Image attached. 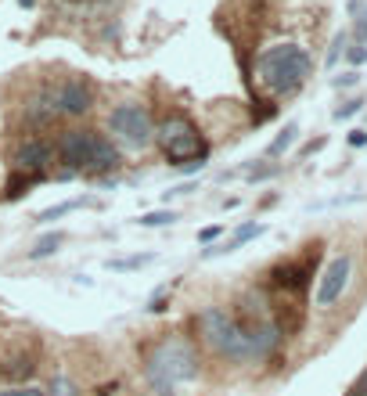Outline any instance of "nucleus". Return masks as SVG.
<instances>
[{"instance_id": "nucleus-1", "label": "nucleus", "mask_w": 367, "mask_h": 396, "mask_svg": "<svg viewBox=\"0 0 367 396\" xmlns=\"http://www.w3.org/2000/svg\"><path fill=\"white\" fill-rule=\"evenodd\" d=\"M198 371H202L198 350L180 335H166L144 353V382L155 396H180V389L191 385Z\"/></svg>"}, {"instance_id": "nucleus-2", "label": "nucleus", "mask_w": 367, "mask_h": 396, "mask_svg": "<svg viewBox=\"0 0 367 396\" xmlns=\"http://www.w3.org/2000/svg\"><path fill=\"white\" fill-rule=\"evenodd\" d=\"M314 76V58L299 44H273L256 58V79L270 98H292Z\"/></svg>"}, {"instance_id": "nucleus-3", "label": "nucleus", "mask_w": 367, "mask_h": 396, "mask_svg": "<svg viewBox=\"0 0 367 396\" xmlns=\"http://www.w3.org/2000/svg\"><path fill=\"white\" fill-rule=\"evenodd\" d=\"M54 155L61 162V177H72V173H86V177H98V173H112L119 166V148L98 134V130H65L54 144Z\"/></svg>"}, {"instance_id": "nucleus-4", "label": "nucleus", "mask_w": 367, "mask_h": 396, "mask_svg": "<svg viewBox=\"0 0 367 396\" xmlns=\"http://www.w3.org/2000/svg\"><path fill=\"white\" fill-rule=\"evenodd\" d=\"M195 328H198V339L220 360H231V364H249L252 360L249 335L241 331V324L234 321V314H227L224 307H205L195 317Z\"/></svg>"}, {"instance_id": "nucleus-5", "label": "nucleus", "mask_w": 367, "mask_h": 396, "mask_svg": "<svg viewBox=\"0 0 367 396\" xmlns=\"http://www.w3.org/2000/svg\"><path fill=\"white\" fill-rule=\"evenodd\" d=\"M155 144L162 148L169 166H188V162L205 166L209 159V141L188 115H169L162 127H155Z\"/></svg>"}, {"instance_id": "nucleus-6", "label": "nucleus", "mask_w": 367, "mask_h": 396, "mask_svg": "<svg viewBox=\"0 0 367 396\" xmlns=\"http://www.w3.org/2000/svg\"><path fill=\"white\" fill-rule=\"evenodd\" d=\"M108 130L119 144L127 148H148L155 144V119H151L148 105L127 101V105H115L108 112Z\"/></svg>"}, {"instance_id": "nucleus-7", "label": "nucleus", "mask_w": 367, "mask_h": 396, "mask_svg": "<svg viewBox=\"0 0 367 396\" xmlns=\"http://www.w3.org/2000/svg\"><path fill=\"white\" fill-rule=\"evenodd\" d=\"M349 278H353V256H349V253L331 256V260H328V267L321 270V281H317L314 302H317L321 310L335 307V302L342 299V292L349 288Z\"/></svg>"}, {"instance_id": "nucleus-8", "label": "nucleus", "mask_w": 367, "mask_h": 396, "mask_svg": "<svg viewBox=\"0 0 367 396\" xmlns=\"http://www.w3.org/2000/svg\"><path fill=\"white\" fill-rule=\"evenodd\" d=\"M51 162H54V148L44 137H25L11 151V170L15 173H29V177H40L44 180L47 170H51Z\"/></svg>"}, {"instance_id": "nucleus-9", "label": "nucleus", "mask_w": 367, "mask_h": 396, "mask_svg": "<svg viewBox=\"0 0 367 396\" xmlns=\"http://www.w3.org/2000/svg\"><path fill=\"white\" fill-rule=\"evenodd\" d=\"M310 249H314V253H306V260H285V263L273 267V270H270V288L288 292V295L302 292L306 281L314 278V263H317V249H321V245H310Z\"/></svg>"}, {"instance_id": "nucleus-10", "label": "nucleus", "mask_w": 367, "mask_h": 396, "mask_svg": "<svg viewBox=\"0 0 367 396\" xmlns=\"http://www.w3.org/2000/svg\"><path fill=\"white\" fill-rule=\"evenodd\" d=\"M37 368H40V353H37L33 343H29V346L15 343V346H8L4 353H0V378H4V382L25 385V378H33Z\"/></svg>"}, {"instance_id": "nucleus-11", "label": "nucleus", "mask_w": 367, "mask_h": 396, "mask_svg": "<svg viewBox=\"0 0 367 396\" xmlns=\"http://www.w3.org/2000/svg\"><path fill=\"white\" fill-rule=\"evenodd\" d=\"M54 98H58L61 115H86L94 108V87L83 76H69V79L54 83Z\"/></svg>"}, {"instance_id": "nucleus-12", "label": "nucleus", "mask_w": 367, "mask_h": 396, "mask_svg": "<svg viewBox=\"0 0 367 396\" xmlns=\"http://www.w3.org/2000/svg\"><path fill=\"white\" fill-rule=\"evenodd\" d=\"M54 119H61V108H58V98H54V87H40L25 98L22 105V123L33 127V130H44L51 127Z\"/></svg>"}, {"instance_id": "nucleus-13", "label": "nucleus", "mask_w": 367, "mask_h": 396, "mask_svg": "<svg viewBox=\"0 0 367 396\" xmlns=\"http://www.w3.org/2000/svg\"><path fill=\"white\" fill-rule=\"evenodd\" d=\"M349 15L356 18V25H353V44H346V58L360 69L367 62V0H349Z\"/></svg>"}, {"instance_id": "nucleus-14", "label": "nucleus", "mask_w": 367, "mask_h": 396, "mask_svg": "<svg viewBox=\"0 0 367 396\" xmlns=\"http://www.w3.org/2000/svg\"><path fill=\"white\" fill-rule=\"evenodd\" d=\"M263 231H266L263 224H245V227H238V231H234V238H231V241H224V245H212V249H205L202 256H205V260H212V256H224V253H234V249H241V245H245V241H252V238H259Z\"/></svg>"}, {"instance_id": "nucleus-15", "label": "nucleus", "mask_w": 367, "mask_h": 396, "mask_svg": "<svg viewBox=\"0 0 367 396\" xmlns=\"http://www.w3.org/2000/svg\"><path fill=\"white\" fill-rule=\"evenodd\" d=\"M37 184H40V177H29V173H15V170H11L8 184H4V198L15 202V198H22L29 188H37Z\"/></svg>"}, {"instance_id": "nucleus-16", "label": "nucleus", "mask_w": 367, "mask_h": 396, "mask_svg": "<svg viewBox=\"0 0 367 396\" xmlns=\"http://www.w3.org/2000/svg\"><path fill=\"white\" fill-rule=\"evenodd\" d=\"M295 137H299V127H295V123H285V130H281L278 137H273V141L266 144V159H281L285 151L295 144Z\"/></svg>"}, {"instance_id": "nucleus-17", "label": "nucleus", "mask_w": 367, "mask_h": 396, "mask_svg": "<svg viewBox=\"0 0 367 396\" xmlns=\"http://www.w3.org/2000/svg\"><path fill=\"white\" fill-rule=\"evenodd\" d=\"M61 241H65V234H61V231H51V234H44L25 256H29V260H47V256H54V253L61 249Z\"/></svg>"}, {"instance_id": "nucleus-18", "label": "nucleus", "mask_w": 367, "mask_h": 396, "mask_svg": "<svg viewBox=\"0 0 367 396\" xmlns=\"http://www.w3.org/2000/svg\"><path fill=\"white\" fill-rule=\"evenodd\" d=\"M176 220V212L173 209H151V212H141V227H148V231H155V227H169Z\"/></svg>"}, {"instance_id": "nucleus-19", "label": "nucleus", "mask_w": 367, "mask_h": 396, "mask_svg": "<svg viewBox=\"0 0 367 396\" xmlns=\"http://www.w3.org/2000/svg\"><path fill=\"white\" fill-rule=\"evenodd\" d=\"M83 202L79 198H72V202H58V205H51V209H44L40 217H37V224H54V220H61V217H69V212H76Z\"/></svg>"}, {"instance_id": "nucleus-20", "label": "nucleus", "mask_w": 367, "mask_h": 396, "mask_svg": "<svg viewBox=\"0 0 367 396\" xmlns=\"http://www.w3.org/2000/svg\"><path fill=\"white\" fill-rule=\"evenodd\" d=\"M44 396H79V389H76V382L69 375H54L51 385L44 389Z\"/></svg>"}, {"instance_id": "nucleus-21", "label": "nucleus", "mask_w": 367, "mask_h": 396, "mask_svg": "<svg viewBox=\"0 0 367 396\" xmlns=\"http://www.w3.org/2000/svg\"><path fill=\"white\" fill-rule=\"evenodd\" d=\"M155 256L151 253H144V256H127V260H108V270H137V267H144V263H151Z\"/></svg>"}, {"instance_id": "nucleus-22", "label": "nucleus", "mask_w": 367, "mask_h": 396, "mask_svg": "<svg viewBox=\"0 0 367 396\" xmlns=\"http://www.w3.org/2000/svg\"><path fill=\"white\" fill-rule=\"evenodd\" d=\"M346 44H349V37H346V33H339V37L331 40V51H328V69H331V65H335V62H339V58L346 54Z\"/></svg>"}, {"instance_id": "nucleus-23", "label": "nucleus", "mask_w": 367, "mask_h": 396, "mask_svg": "<svg viewBox=\"0 0 367 396\" xmlns=\"http://www.w3.org/2000/svg\"><path fill=\"white\" fill-rule=\"evenodd\" d=\"M360 108H363V101H360V98H353V101H346V105L335 108V119H339V123H342V119H353Z\"/></svg>"}, {"instance_id": "nucleus-24", "label": "nucleus", "mask_w": 367, "mask_h": 396, "mask_svg": "<svg viewBox=\"0 0 367 396\" xmlns=\"http://www.w3.org/2000/svg\"><path fill=\"white\" fill-rule=\"evenodd\" d=\"M0 396H44V389H37V385H11V389H0Z\"/></svg>"}, {"instance_id": "nucleus-25", "label": "nucleus", "mask_w": 367, "mask_h": 396, "mask_svg": "<svg viewBox=\"0 0 367 396\" xmlns=\"http://www.w3.org/2000/svg\"><path fill=\"white\" fill-rule=\"evenodd\" d=\"M166 292H169V288H159V292H155V299H151V307H148L151 314H166V310H169V299H166Z\"/></svg>"}, {"instance_id": "nucleus-26", "label": "nucleus", "mask_w": 367, "mask_h": 396, "mask_svg": "<svg viewBox=\"0 0 367 396\" xmlns=\"http://www.w3.org/2000/svg\"><path fill=\"white\" fill-rule=\"evenodd\" d=\"M346 396H367V368L360 371V378L349 385V392H346Z\"/></svg>"}, {"instance_id": "nucleus-27", "label": "nucleus", "mask_w": 367, "mask_h": 396, "mask_svg": "<svg viewBox=\"0 0 367 396\" xmlns=\"http://www.w3.org/2000/svg\"><path fill=\"white\" fill-rule=\"evenodd\" d=\"M191 191H195V184H191V180H184V184H176V188H169V191H166V202H169V198H176V195H191Z\"/></svg>"}, {"instance_id": "nucleus-28", "label": "nucleus", "mask_w": 367, "mask_h": 396, "mask_svg": "<svg viewBox=\"0 0 367 396\" xmlns=\"http://www.w3.org/2000/svg\"><path fill=\"white\" fill-rule=\"evenodd\" d=\"M356 79H360L356 72H342V76H335V79H331V87H339V90H342V87H353Z\"/></svg>"}, {"instance_id": "nucleus-29", "label": "nucleus", "mask_w": 367, "mask_h": 396, "mask_svg": "<svg viewBox=\"0 0 367 396\" xmlns=\"http://www.w3.org/2000/svg\"><path fill=\"white\" fill-rule=\"evenodd\" d=\"M346 141H349V148H363L367 144V130H349Z\"/></svg>"}, {"instance_id": "nucleus-30", "label": "nucleus", "mask_w": 367, "mask_h": 396, "mask_svg": "<svg viewBox=\"0 0 367 396\" xmlns=\"http://www.w3.org/2000/svg\"><path fill=\"white\" fill-rule=\"evenodd\" d=\"M220 234H224V227H220V224H212V227H205V231L198 234V241H212V238H220Z\"/></svg>"}, {"instance_id": "nucleus-31", "label": "nucleus", "mask_w": 367, "mask_h": 396, "mask_svg": "<svg viewBox=\"0 0 367 396\" xmlns=\"http://www.w3.org/2000/svg\"><path fill=\"white\" fill-rule=\"evenodd\" d=\"M273 173H278V166H263V170H252L249 180H266V177H273Z\"/></svg>"}, {"instance_id": "nucleus-32", "label": "nucleus", "mask_w": 367, "mask_h": 396, "mask_svg": "<svg viewBox=\"0 0 367 396\" xmlns=\"http://www.w3.org/2000/svg\"><path fill=\"white\" fill-rule=\"evenodd\" d=\"M115 389H119V382H112V385H101V389H98V396H115Z\"/></svg>"}, {"instance_id": "nucleus-33", "label": "nucleus", "mask_w": 367, "mask_h": 396, "mask_svg": "<svg viewBox=\"0 0 367 396\" xmlns=\"http://www.w3.org/2000/svg\"><path fill=\"white\" fill-rule=\"evenodd\" d=\"M18 4H22V8H33V4H37V0H18Z\"/></svg>"}, {"instance_id": "nucleus-34", "label": "nucleus", "mask_w": 367, "mask_h": 396, "mask_svg": "<svg viewBox=\"0 0 367 396\" xmlns=\"http://www.w3.org/2000/svg\"><path fill=\"white\" fill-rule=\"evenodd\" d=\"M69 4H90V0H69Z\"/></svg>"}]
</instances>
